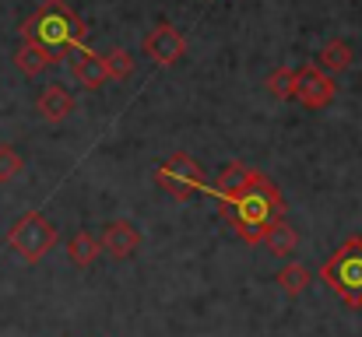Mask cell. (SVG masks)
<instances>
[{
	"instance_id": "obj_1",
	"label": "cell",
	"mask_w": 362,
	"mask_h": 337,
	"mask_svg": "<svg viewBox=\"0 0 362 337\" xmlns=\"http://www.w3.org/2000/svg\"><path fill=\"white\" fill-rule=\"evenodd\" d=\"M218 211H222L226 222L233 225V232L240 235L243 242L260 246L264 232L278 218H285V197H281V190L271 179H264L257 172L250 179V187H243L240 194L218 201Z\"/></svg>"
},
{
	"instance_id": "obj_2",
	"label": "cell",
	"mask_w": 362,
	"mask_h": 337,
	"mask_svg": "<svg viewBox=\"0 0 362 337\" xmlns=\"http://www.w3.org/2000/svg\"><path fill=\"white\" fill-rule=\"evenodd\" d=\"M21 39H32L46 46L53 57H64L71 46H81L88 35V25L64 4V0H42L32 18L21 21Z\"/></svg>"
},
{
	"instance_id": "obj_3",
	"label": "cell",
	"mask_w": 362,
	"mask_h": 337,
	"mask_svg": "<svg viewBox=\"0 0 362 337\" xmlns=\"http://www.w3.org/2000/svg\"><path fill=\"white\" fill-rule=\"evenodd\" d=\"M320 281L331 285V292H334L345 306L359 309L362 306V239L359 235L345 239V242L324 260Z\"/></svg>"
},
{
	"instance_id": "obj_4",
	"label": "cell",
	"mask_w": 362,
	"mask_h": 337,
	"mask_svg": "<svg viewBox=\"0 0 362 337\" xmlns=\"http://www.w3.org/2000/svg\"><path fill=\"white\" fill-rule=\"evenodd\" d=\"M155 187H162L176 201H194L208 190V172L197 158L176 151V155H169L165 162L155 165Z\"/></svg>"
},
{
	"instance_id": "obj_5",
	"label": "cell",
	"mask_w": 362,
	"mask_h": 337,
	"mask_svg": "<svg viewBox=\"0 0 362 337\" xmlns=\"http://www.w3.org/2000/svg\"><path fill=\"white\" fill-rule=\"evenodd\" d=\"M7 246L25 260V264H39L53 246H57V225L49 218H42L39 211L21 215L7 232Z\"/></svg>"
},
{
	"instance_id": "obj_6",
	"label": "cell",
	"mask_w": 362,
	"mask_h": 337,
	"mask_svg": "<svg viewBox=\"0 0 362 337\" xmlns=\"http://www.w3.org/2000/svg\"><path fill=\"white\" fill-rule=\"evenodd\" d=\"M334 78L324 74L317 64H306L303 71H296V88H292V99L303 102L306 110H324L334 102Z\"/></svg>"
},
{
	"instance_id": "obj_7",
	"label": "cell",
	"mask_w": 362,
	"mask_h": 337,
	"mask_svg": "<svg viewBox=\"0 0 362 337\" xmlns=\"http://www.w3.org/2000/svg\"><path fill=\"white\" fill-rule=\"evenodd\" d=\"M183 53H187V42H183L180 28L169 25V21H158V25L144 35V57L155 60L158 67H173V64H180Z\"/></svg>"
},
{
	"instance_id": "obj_8",
	"label": "cell",
	"mask_w": 362,
	"mask_h": 337,
	"mask_svg": "<svg viewBox=\"0 0 362 337\" xmlns=\"http://www.w3.org/2000/svg\"><path fill=\"white\" fill-rule=\"evenodd\" d=\"M67 60H71V74L78 78L81 88L99 92V88L110 81V74H106V60H103L95 49H88L85 42H81V46H71V49H67Z\"/></svg>"
},
{
	"instance_id": "obj_9",
	"label": "cell",
	"mask_w": 362,
	"mask_h": 337,
	"mask_svg": "<svg viewBox=\"0 0 362 337\" xmlns=\"http://www.w3.org/2000/svg\"><path fill=\"white\" fill-rule=\"evenodd\" d=\"M137 246H141V232H137V225H134V222L117 218V222H106V225H103L99 249H106L110 256L127 260V256H134V249H137Z\"/></svg>"
},
{
	"instance_id": "obj_10",
	"label": "cell",
	"mask_w": 362,
	"mask_h": 337,
	"mask_svg": "<svg viewBox=\"0 0 362 337\" xmlns=\"http://www.w3.org/2000/svg\"><path fill=\"white\" fill-rule=\"evenodd\" d=\"M53 60H57V57H53L46 46L32 42V39H21V46L14 49V67H18L25 78H35V74L49 71V64H53Z\"/></svg>"
},
{
	"instance_id": "obj_11",
	"label": "cell",
	"mask_w": 362,
	"mask_h": 337,
	"mask_svg": "<svg viewBox=\"0 0 362 337\" xmlns=\"http://www.w3.org/2000/svg\"><path fill=\"white\" fill-rule=\"evenodd\" d=\"M253 176H257V169H253V165H246V162H229V165L218 172V179H215L208 190H211V194L222 201V197H233V194H240L243 187H250V179H253Z\"/></svg>"
},
{
	"instance_id": "obj_12",
	"label": "cell",
	"mask_w": 362,
	"mask_h": 337,
	"mask_svg": "<svg viewBox=\"0 0 362 337\" xmlns=\"http://www.w3.org/2000/svg\"><path fill=\"white\" fill-rule=\"evenodd\" d=\"M35 110L42 119H49V123H60V119H67L71 110H74V99L67 95V88H60V85H49V88H42V95L35 99Z\"/></svg>"
},
{
	"instance_id": "obj_13",
	"label": "cell",
	"mask_w": 362,
	"mask_h": 337,
	"mask_svg": "<svg viewBox=\"0 0 362 337\" xmlns=\"http://www.w3.org/2000/svg\"><path fill=\"white\" fill-rule=\"evenodd\" d=\"M324 74H341V71H349L352 67V46L349 42H341V39H331L320 53H317V60H313Z\"/></svg>"
},
{
	"instance_id": "obj_14",
	"label": "cell",
	"mask_w": 362,
	"mask_h": 337,
	"mask_svg": "<svg viewBox=\"0 0 362 337\" xmlns=\"http://www.w3.org/2000/svg\"><path fill=\"white\" fill-rule=\"evenodd\" d=\"M296 242H299V235H296V228L285 222V218H278V222L264 232V239H260V246H267L274 256H288V253L296 249Z\"/></svg>"
},
{
	"instance_id": "obj_15",
	"label": "cell",
	"mask_w": 362,
	"mask_h": 337,
	"mask_svg": "<svg viewBox=\"0 0 362 337\" xmlns=\"http://www.w3.org/2000/svg\"><path fill=\"white\" fill-rule=\"evenodd\" d=\"M67 256H71L74 267H92L95 256H99V239L88 235V232H74L67 239Z\"/></svg>"
},
{
	"instance_id": "obj_16",
	"label": "cell",
	"mask_w": 362,
	"mask_h": 337,
	"mask_svg": "<svg viewBox=\"0 0 362 337\" xmlns=\"http://www.w3.org/2000/svg\"><path fill=\"white\" fill-rule=\"evenodd\" d=\"M310 281H313V274H310L303 264H288V267L278 274L281 292H285V295H292V299H296V295H303V292L310 288Z\"/></svg>"
},
{
	"instance_id": "obj_17",
	"label": "cell",
	"mask_w": 362,
	"mask_h": 337,
	"mask_svg": "<svg viewBox=\"0 0 362 337\" xmlns=\"http://www.w3.org/2000/svg\"><path fill=\"white\" fill-rule=\"evenodd\" d=\"M292 88H296V71L274 67V71L267 74V92H271L278 102H288V99H292Z\"/></svg>"
},
{
	"instance_id": "obj_18",
	"label": "cell",
	"mask_w": 362,
	"mask_h": 337,
	"mask_svg": "<svg viewBox=\"0 0 362 337\" xmlns=\"http://www.w3.org/2000/svg\"><path fill=\"white\" fill-rule=\"evenodd\" d=\"M103 60H106V74H110L113 81H127V78L134 74V57H130L127 49H110Z\"/></svg>"
},
{
	"instance_id": "obj_19",
	"label": "cell",
	"mask_w": 362,
	"mask_h": 337,
	"mask_svg": "<svg viewBox=\"0 0 362 337\" xmlns=\"http://www.w3.org/2000/svg\"><path fill=\"white\" fill-rule=\"evenodd\" d=\"M21 169H25L21 155H18L11 144H0V183H11V179H18V176H21Z\"/></svg>"
},
{
	"instance_id": "obj_20",
	"label": "cell",
	"mask_w": 362,
	"mask_h": 337,
	"mask_svg": "<svg viewBox=\"0 0 362 337\" xmlns=\"http://www.w3.org/2000/svg\"><path fill=\"white\" fill-rule=\"evenodd\" d=\"M359 239H362V235H359Z\"/></svg>"
}]
</instances>
